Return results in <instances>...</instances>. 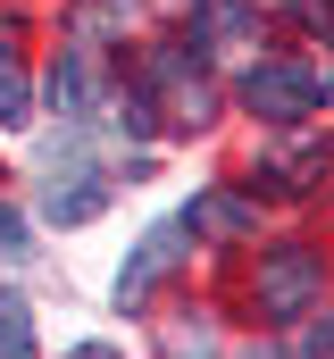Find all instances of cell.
Wrapping results in <instances>:
<instances>
[{"label": "cell", "instance_id": "6da1fadb", "mask_svg": "<svg viewBox=\"0 0 334 359\" xmlns=\"http://www.w3.org/2000/svg\"><path fill=\"white\" fill-rule=\"evenodd\" d=\"M326 100H334V67L326 59H267V67L243 76V109L250 117H276V126H293V117H309Z\"/></svg>", "mask_w": 334, "mask_h": 359}, {"label": "cell", "instance_id": "7a4b0ae2", "mask_svg": "<svg viewBox=\"0 0 334 359\" xmlns=\"http://www.w3.org/2000/svg\"><path fill=\"white\" fill-rule=\"evenodd\" d=\"M318 292H326V268H318V251H301V243L267 251V259H259V284H250L259 318H309Z\"/></svg>", "mask_w": 334, "mask_h": 359}, {"label": "cell", "instance_id": "3957f363", "mask_svg": "<svg viewBox=\"0 0 334 359\" xmlns=\"http://www.w3.org/2000/svg\"><path fill=\"white\" fill-rule=\"evenodd\" d=\"M142 92H159V100H167V126H209V109H218V92H209L201 59H192L184 42L151 50V67H142Z\"/></svg>", "mask_w": 334, "mask_h": 359}, {"label": "cell", "instance_id": "277c9868", "mask_svg": "<svg viewBox=\"0 0 334 359\" xmlns=\"http://www.w3.org/2000/svg\"><path fill=\"white\" fill-rule=\"evenodd\" d=\"M184 234H209V243H250L259 234V209L234 201V192H201L192 201V217H184Z\"/></svg>", "mask_w": 334, "mask_h": 359}, {"label": "cell", "instance_id": "5b68a950", "mask_svg": "<svg viewBox=\"0 0 334 359\" xmlns=\"http://www.w3.org/2000/svg\"><path fill=\"white\" fill-rule=\"evenodd\" d=\"M334 168V142L326 134H301V142H284V151H267V176L284 184V192H309V184Z\"/></svg>", "mask_w": 334, "mask_h": 359}, {"label": "cell", "instance_id": "8992f818", "mask_svg": "<svg viewBox=\"0 0 334 359\" xmlns=\"http://www.w3.org/2000/svg\"><path fill=\"white\" fill-rule=\"evenodd\" d=\"M175 243H184V226H159V234L142 243V259H134V268H126V284H117V301H126V309H134V301H142V292L175 268Z\"/></svg>", "mask_w": 334, "mask_h": 359}, {"label": "cell", "instance_id": "52a82bcc", "mask_svg": "<svg viewBox=\"0 0 334 359\" xmlns=\"http://www.w3.org/2000/svg\"><path fill=\"white\" fill-rule=\"evenodd\" d=\"M0 359H34V309H25V292H0Z\"/></svg>", "mask_w": 334, "mask_h": 359}, {"label": "cell", "instance_id": "ba28073f", "mask_svg": "<svg viewBox=\"0 0 334 359\" xmlns=\"http://www.w3.org/2000/svg\"><path fill=\"white\" fill-rule=\"evenodd\" d=\"M126 17H134V0H76V42L92 50L100 34H126Z\"/></svg>", "mask_w": 334, "mask_h": 359}, {"label": "cell", "instance_id": "9c48e42d", "mask_svg": "<svg viewBox=\"0 0 334 359\" xmlns=\"http://www.w3.org/2000/svg\"><path fill=\"white\" fill-rule=\"evenodd\" d=\"M25 109H34V92H25V67L0 50V126H25Z\"/></svg>", "mask_w": 334, "mask_h": 359}, {"label": "cell", "instance_id": "30bf717a", "mask_svg": "<svg viewBox=\"0 0 334 359\" xmlns=\"http://www.w3.org/2000/svg\"><path fill=\"white\" fill-rule=\"evenodd\" d=\"M201 34H209V42H250L259 25H250V8H209V17H201Z\"/></svg>", "mask_w": 334, "mask_h": 359}, {"label": "cell", "instance_id": "8fae6325", "mask_svg": "<svg viewBox=\"0 0 334 359\" xmlns=\"http://www.w3.org/2000/svg\"><path fill=\"white\" fill-rule=\"evenodd\" d=\"M167 351L175 359H209V326H167Z\"/></svg>", "mask_w": 334, "mask_h": 359}, {"label": "cell", "instance_id": "7c38bea8", "mask_svg": "<svg viewBox=\"0 0 334 359\" xmlns=\"http://www.w3.org/2000/svg\"><path fill=\"white\" fill-rule=\"evenodd\" d=\"M17 251H25V217H17V209H0V259H17Z\"/></svg>", "mask_w": 334, "mask_h": 359}, {"label": "cell", "instance_id": "4fadbf2b", "mask_svg": "<svg viewBox=\"0 0 334 359\" xmlns=\"http://www.w3.org/2000/svg\"><path fill=\"white\" fill-rule=\"evenodd\" d=\"M301 359H334V318H318V326H309V343H301Z\"/></svg>", "mask_w": 334, "mask_h": 359}, {"label": "cell", "instance_id": "5bb4252c", "mask_svg": "<svg viewBox=\"0 0 334 359\" xmlns=\"http://www.w3.org/2000/svg\"><path fill=\"white\" fill-rule=\"evenodd\" d=\"M76 359H117V351H100V343H84V351H76Z\"/></svg>", "mask_w": 334, "mask_h": 359}]
</instances>
